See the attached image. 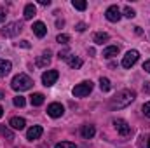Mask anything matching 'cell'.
<instances>
[{"instance_id":"obj_19","label":"cell","mask_w":150,"mask_h":148,"mask_svg":"<svg viewBox=\"0 0 150 148\" xmlns=\"http://www.w3.org/2000/svg\"><path fill=\"white\" fill-rule=\"evenodd\" d=\"M117 54H119V47L117 45H110V47H107L103 51V58H113Z\"/></svg>"},{"instance_id":"obj_32","label":"cell","mask_w":150,"mask_h":148,"mask_svg":"<svg viewBox=\"0 0 150 148\" xmlns=\"http://www.w3.org/2000/svg\"><path fill=\"white\" fill-rule=\"evenodd\" d=\"M143 70H145V72H149V73H150V59H147V61L143 63Z\"/></svg>"},{"instance_id":"obj_35","label":"cell","mask_w":150,"mask_h":148,"mask_svg":"<svg viewBox=\"0 0 150 148\" xmlns=\"http://www.w3.org/2000/svg\"><path fill=\"white\" fill-rule=\"evenodd\" d=\"M56 25H58V26H59V28H61V26H63V25H65V21H63V19H61V21H59V19H58V21H56Z\"/></svg>"},{"instance_id":"obj_14","label":"cell","mask_w":150,"mask_h":148,"mask_svg":"<svg viewBox=\"0 0 150 148\" xmlns=\"http://www.w3.org/2000/svg\"><path fill=\"white\" fill-rule=\"evenodd\" d=\"M12 70V63L7 61V59H0V77H5V75L11 73Z\"/></svg>"},{"instance_id":"obj_28","label":"cell","mask_w":150,"mask_h":148,"mask_svg":"<svg viewBox=\"0 0 150 148\" xmlns=\"http://www.w3.org/2000/svg\"><path fill=\"white\" fill-rule=\"evenodd\" d=\"M142 111H143V115H145V117H149V118H150V101H149V103H145V105H143V108H142Z\"/></svg>"},{"instance_id":"obj_6","label":"cell","mask_w":150,"mask_h":148,"mask_svg":"<svg viewBox=\"0 0 150 148\" xmlns=\"http://www.w3.org/2000/svg\"><path fill=\"white\" fill-rule=\"evenodd\" d=\"M113 125H115V129H117V132L120 136H129L131 134V125L124 118H115L113 120Z\"/></svg>"},{"instance_id":"obj_33","label":"cell","mask_w":150,"mask_h":148,"mask_svg":"<svg viewBox=\"0 0 150 148\" xmlns=\"http://www.w3.org/2000/svg\"><path fill=\"white\" fill-rule=\"evenodd\" d=\"M38 4H40V5H49L51 0H38Z\"/></svg>"},{"instance_id":"obj_15","label":"cell","mask_w":150,"mask_h":148,"mask_svg":"<svg viewBox=\"0 0 150 148\" xmlns=\"http://www.w3.org/2000/svg\"><path fill=\"white\" fill-rule=\"evenodd\" d=\"M49 63H51V52H49V51L37 58V66L38 68H44V66H47Z\"/></svg>"},{"instance_id":"obj_23","label":"cell","mask_w":150,"mask_h":148,"mask_svg":"<svg viewBox=\"0 0 150 148\" xmlns=\"http://www.w3.org/2000/svg\"><path fill=\"white\" fill-rule=\"evenodd\" d=\"M12 101H14V106H18V108H23V106L26 105V99H25L23 96H16Z\"/></svg>"},{"instance_id":"obj_30","label":"cell","mask_w":150,"mask_h":148,"mask_svg":"<svg viewBox=\"0 0 150 148\" xmlns=\"http://www.w3.org/2000/svg\"><path fill=\"white\" fill-rule=\"evenodd\" d=\"M5 16H7L5 9H2V7H0V23H4V21H5Z\"/></svg>"},{"instance_id":"obj_11","label":"cell","mask_w":150,"mask_h":148,"mask_svg":"<svg viewBox=\"0 0 150 148\" xmlns=\"http://www.w3.org/2000/svg\"><path fill=\"white\" fill-rule=\"evenodd\" d=\"M9 125H11L12 129H16V131H23L25 125H26V120L21 118V117H12V118L9 120Z\"/></svg>"},{"instance_id":"obj_2","label":"cell","mask_w":150,"mask_h":148,"mask_svg":"<svg viewBox=\"0 0 150 148\" xmlns=\"http://www.w3.org/2000/svg\"><path fill=\"white\" fill-rule=\"evenodd\" d=\"M32 85H33V80H32L26 73L16 75V77L11 80V87H12L14 91H18V92L28 91V89H32Z\"/></svg>"},{"instance_id":"obj_25","label":"cell","mask_w":150,"mask_h":148,"mask_svg":"<svg viewBox=\"0 0 150 148\" xmlns=\"http://www.w3.org/2000/svg\"><path fill=\"white\" fill-rule=\"evenodd\" d=\"M56 148H77L75 143H70V141H61V143H58Z\"/></svg>"},{"instance_id":"obj_5","label":"cell","mask_w":150,"mask_h":148,"mask_svg":"<svg viewBox=\"0 0 150 148\" xmlns=\"http://www.w3.org/2000/svg\"><path fill=\"white\" fill-rule=\"evenodd\" d=\"M138 58H140V52L138 51H127L126 52V56L122 58V66L124 68H131L133 65H136V61H138Z\"/></svg>"},{"instance_id":"obj_37","label":"cell","mask_w":150,"mask_h":148,"mask_svg":"<svg viewBox=\"0 0 150 148\" xmlns=\"http://www.w3.org/2000/svg\"><path fill=\"white\" fill-rule=\"evenodd\" d=\"M0 99H4V92L2 91H0Z\"/></svg>"},{"instance_id":"obj_22","label":"cell","mask_w":150,"mask_h":148,"mask_svg":"<svg viewBox=\"0 0 150 148\" xmlns=\"http://www.w3.org/2000/svg\"><path fill=\"white\" fill-rule=\"evenodd\" d=\"M72 5H74L77 11H86L87 2H84V0H74V2H72Z\"/></svg>"},{"instance_id":"obj_16","label":"cell","mask_w":150,"mask_h":148,"mask_svg":"<svg viewBox=\"0 0 150 148\" xmlns=\"http://www.w3.org/2000/svg\"><path fill=\"white\" fill-rule=\"evenodd\" d=\"M37 14V7L33 4H26L25 5V19H32Z\"/></svg>"},{"instance_id":"obj_8","label":"cell","mask_w":150,"mask_h":148,"mask_svg":"<svg viewBox=\"0 0 150 148\" xmlns=\"http://www.w3.org/2000/svg\"><path fill=\"white\" fill-rule=\"evenodd\" d=\"M105 18H107L108 21H112V23L120 21V18H122V14H120V9H119L117 5H110V7L107 9V12H105Z\"/></svg>"},{"instance_id":"obj_3","label":"cell","mask_w":150,"mask_h":148,"mask_svg":"<svg viewBox=\"0 0 150 148\" xmlns=\"http://www.w3.org/2000/svg\"><path fill=\"white\" fill-rule=\"evenodd\" d=\"M91 91H93V82H91V80H84V82L77 84L74 89H72V94H74L75 98H84V96H87Z\"/></svg>"},{"instance_id":"obj_9","label":"cell","mask_w":150,"mask_h":148,"mask_svg":"<svg viewBox=\"0 0 150 148\" xmlns=\"http://www.w3.org/2000/svg\"><path fill=\"white\" fill-rule=\"evenodd\" d=\"M63 113H65V108H63L61 103H51V105L47 106V115L52 117V118H59Z\"/></svg>"},{"instance_id":"obj_34","label":"cell","mask_w":150,"mask_h":148,"mask_svg":"<svg viewBox=\"0 0 150 148\" xmlns=\"http://www.w3.org/2000/svg\"><path fill=\"white\" fill-rule=\"evenodd\" d=\"M147 92H150V82H145V87H143Z\"/></svg>"},{"instance_id":"obj_20","label":"cell","mask_w":150,"mask_h":148,"mask_svg":"<svg viewBox=\"0 0 150 148\" xmlns=\"http://www.w3.org/2000/svg\"><path fill=\"white\" fill-rule=\"evenodd\" d=\"M68 65L72 66V68H80L82 66V59L80 58H77V56H68Z\"/></svg>"},{"instance_id":"obj_38","label":"cell","mask_w":150,"mask_h":148,"mask_svg":"<svg viewBox=\"0 0 150 148\" xmlns=\"http://www.w3.org/2000/svg\"><path fill=\"white\" fill-rule=\"evenodd\" d=\"M147 147H149V148H150V140H149V145H147Z\"/></svg>"},{"instance_id":"obj_24","label":"cell","mask_w":150,"mask_h":148,"mask_svg":"<svg viewBox=\"0 0 150 148\" xmlns=\"http://www.w3.org/2000/svg\"><path fill=\"white\" fill-rule=\"evenodd\" d=\"M56 42H58V44H63V45H67V44L70 42V37H68L67 33H59V35L56 37Z\"/></svg>"},{"instance_id":"obj_4","label":"cell","mask_w":150,"mask_h":148,"mask_svg":"<svg viewBox=\"0 0 150 148\" xmlns=\"http://www.w3.org/2000/svg\"><path fill=\"white\" fill-rule=\"evenodd\" d=\"M21 30H23V25H21L19 21H12V23L5 25V28H2L0 33H2L4 37H16V35L21 33Z\"/></svg>"},{"instance_id":"obj_27","label":"cell","mask_w":150,"mask_h":148,"mask_svg":"<svg viewBox=\"0 0 150 148\" xmlns=\"http://www.w3.org/2000/svg\"><path fill=\"white\" fill-rule=\"evenodd\" d=\"M0 132H2V134L7 138V140H12V138H14V136H12V132H11L7 127H2V125H0Z\"/></svg>"},{"instance_id":"obj_29","label":"cell","mask_w":150,"mask_h":148,"mask_svg":"<svg viewBox=\"0 0 150 148\" xmlns=\"http://www.w3.org/2000/svg\"><path fill=\"white\" fill-rule=\"evenodd\" d=\"M18 45L19 47H25V49H30V42L28 40H21V42H18Z\"/></svg>"},{"instance_id":"obj_21","label":"cell","mask_w":150,"mask_h":148,"mask_svg":"<svg viewBox=\"0 0 150 148\" xmlns=\"http://www.w3.org/2000/svg\"><path fill=\"white\" fill-rule=\"evenodd\" d=\"M100 87H101L103 92H108V91H110V80H108L107 77H101V78H100Z\"/></svg>"},{"instance_id":"obj_10","label":"cell","mask_w":150,"mask_h":148,"mask_svg":"<svg viewBox=\"0 0 150 148\" xmlns=\"http://www.w3.org/2000/svg\"><path fill=\"white\" fill-rule=\"evenodd\" d=\"M42 132H44L42 125H33V127H30V129L26 131V140H30V141L38 140V138L42 136Z\"/></svg>"},{"instance_id":"obj_12","label":"cell","mask_w":150,"mask_h":148,"mask_svg":"<svg viewBox=\"0 0 150 148\" xmlns=\"http://www.w3.org/2000/svg\"><path fill=\"white\" fill-rule=\"evenodd\" d=\"M32 30H33V33L37 35L38 38L45 37V33H47V26L42 23V21H37V23H33V26H32Z\"/></svg>"},{"instance_id":"obj_17","label":"cell","mask_w":150,"mask_h":148,"mask_svg":"<svg viewBox=\"0 0 150 148\" xmlns=\"http://www.w3.org/2000/svg\"><path fill=\"white\" fill-rule=\"evenodd\" d=\"M108 33H105V32H100V33H94V44H98V45H103L105 42H108Z\"/></svg>"},{"instance_id":"obj_31","label":"cell","mask_w":150,"mask_h":148,"mask_svg":"<svg viewBox=\"0 0 150 148\" xmlns=\"http://www.w3.org/2000/svg\"><path fill=\"white\" fill-rule=\"evenodd\" d=\"M75 30H77V32H84V30H86V23H79V25L75 26Z\"/></svg>"},{"instance_id":"obj_26","label":"cell","mask_w":150,"mask_h":148,"mask_svg":"<svg viewBox=\"0 0 150 148\" xmlns=\"http://www.w3.org/2000/svg\"><path fill=\"white\" fill-rule=\"evenodd\" d=\"M124 16H126V18H129V19H133V18L136 16V12H134L131 7H126V9H124Z\"/></svg>"},{"instance_id":"obj_13","label":"cell","mask_w":150,"mask_h":148,"mask_svg":"<svg viewBox=\"0 0 150 148\" xmlns=\"http://www.w3.org/2000/svg\"><path fill=\"white\" fill-rule=\"evenodd\" d=\"M80 134H82V138H86V140H91V138L96 134V129H94V125H91V124H86V125H82V129H80Z\"/></svg>"},{"instance_id":"obj_1","label":"cell","mask_w":150,"mask_h":148,"mask_svg":"<svg viewBox=\"0 0 150 148\" xmlns=\"http://www.w3.org/2000/svg\"><path fill=\"white\" fill-rule=\"evenodd\" d=\"M136 98V92L131 91V89H124V91H119L112 99H110V108L112 110H120V108H126L127 105H131Z\"/></svg>"},{"instance_id":"obj_7","label":"cell","mask_w":150,"mask_h":148,"mask_svg":"<svg viewBox=\"0 0 150 148\" xmlns=\"http://www.w3.org/2000/svg\"><path fill=\"white\" fill-rule=\"evenodd\" d=\"M58 77H59V73H58L56 70H47V72L42 73V84H44L45 87H51V85L56 84Z\"/></svg>"},{"instance_id":"obj_18","label":"cell","mask_w":150,"mask_h":148,"mask_svg":"<svg viewBox=\"0 0 150 148\" xmlns=\"http://www.w3.org/2000/svg\"><path fill=\"white\" fill-rule=\"evenodd\" d=\"M44 99H45V96L42 94V92H35L33 96H32V105L33 106H40V105H44Z\"/></svg>"},{"instance_id":"obj_36","label":"cell","mask_w":150,"mask_h":148,"mask_svg":"<svg viewBox=\"0 0 150 148\" xmlns=\"http://www.w3.org/2000/svg\"><path fill=\"white\" fill-rule=\"evenodd\" d=\"M2 115H4V108L0 106V118H2Z\"/></svg>"}]
</instances>
